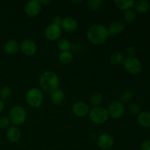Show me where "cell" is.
Masks as SVG:
<instances>
[{
    "instance_id": "cell-1",
    "label": "cell",
    "mask_w": 150,
    "mask_h": 150,
    "mask_svg": "<svg viewBox=\"0 0 150 150\" xmlns=\"http://www.w3.org/2000/svg\"><path fill=\"white\" fill-rule=\"evenodd\" d=\"M86 37L91 43L94 45H102L109 38L108 28L103 24L92 25L88 29Z\"/></svg>"
},
{
    "instance_id": "cell-2",
    "label": "cell",
    "mask_w": 150,
    "mask_h": 150,
    "mask_svg": "<svg viewBox=\"0 0 150 150\" xmlns=\"http://www.w3.org/2000/svg\"><path fill=\"white\" fill-rule=\"evenodd\" d=\"M39 83L43 90L48 92H51L59 89L60 81L58 76L51 70L43 72L39 79Z\"/></svg>"
},
{
    "instance_id": "cell-3",
    "label": "cell",
    "mask_w": 150,
    "mask_h": 150,
    "mask_svg": "<svg viewBox=\"0 0 150 150\" xmlns=\"http://www.w3.org/2000/svg\"><path fill=\"white\" fill-rule=\"evenodd\" d=\"M25 100L29 106L34 108H38L42 105L44 96L40 89L37 87H32L26 92Z\"/></svg>"
},
{
    "instance_id": "cell-4",
    "label": "cell",
    "mask_w": 150,
    "mask_h": 150,
    "mask_svg": "<svg viewBox=\"0 0 150 150\" xmlns=\"http://www.w3.org/2000/svg\"><path fill=\"white\" fill-rule=\"evenodd\" d=\"M10 122L15 126L23 124L26 120V111L24 108L19 105H14L10 110L8 115Z\"/></svg>"
},
{
    "instance_id": "cell-5",
    "label": "cell",
    "mask_w": 150,
    "mask_h": 150,
    "mask_svg": "<svg viewBox=\"0 0 150 150\" xmlns=\"http://www.w3.org/2000/svg\"><path fill=\"white\" fill-rule=\"evenodd\" d=\"M89 117L91 121L96 125H103L108 121L109 118L106 108L101 106L93 107L89 110Z\"/></svg>"
},
{
    "instance_id": "cell-6",
    "label": "cell",
    "mask_w": 150,
    "mask_h": 150,
    "mask_svg": "<svg viewBox=\"0 0 150 150\" xmlns=\"http://www.w3.org/2000/svg\"><path fill=\"white\" fill-rule=\"evenodd\" d=\"M124 68L128 73L132 75L139 74L142 69V64L136 57H128L123 62Z\"/></svg>"
},
{
    "instance_id": "cell-7",
    "label": "cell",
    "mask_w": 150,
    "mask_h": 150,
    "mask_svg": "<svg viewBox=\"0 0 150 150\" xmlns=\"http://www.w3.org/2000/svg\"><path fill=\"white\" fill-rule=\"evenodd\" d=\"M107 111L109 117H111L114 120H118L124 115L125 108L124 104L120 100H114L108 105Z\"/></svg>"
},
{
    "instance_id": "cell-8",
    "label": "cell",
    "mask_w": 150,
    "mask_h": 150,
    "mask_svg": "<svg viewBox=\"0 0 150 150\" xmlns=\"http://www.w3.org/2000/svg\"><path fill=\"white\" fill-rule=\"evenodd\" d=\"M62 33V29L61 26L52 23L46 26L44 32L45 37L49 41L58 40L61 37Z\"/></svg>"
},
{
    "instance_id": "cell-9",
    "label": "cell",
    "mask_w": 150,
    "mask_h": 150,
    "mask_svg": "<svg viewBox=\"0 0 150 150\" xmlns=\"http://www.w3.org/2000/svg\"><path fill=\"white\" fill-rule=\"evenodd\" d=\"M42 10V5L39 0H31L27 1L25 4V13L29 17H35L40 13Z\"/></svg>"
},
{
    "instance_id": "cell-10",
    "label": "cell",
    "mask_w": 150,
    "mask_h": 150,
    "mask_svg": "<svg viewBox=\"0 0 150 150\" xmlns=\"http://www.w3.org/2000/svg\"><path fill=\"white\" fill-rule=\"evenodd\" d=\"M20 49L24 55L31 57L36 54L37 45L35 41L32 39H25L21 42L20 45Z\"/></svg>"
},
{
    "instance_id": "cell-11",
    "label": "cell",
    "mask_w": 150,
    "mask_h": 150,
    "mask_svg": "<svg viewBox=\"0 0 150 150\" xmlns=\"http://www.w3.org/2000/svg\"><path fill=\"white\" fill-rule=\"evenodd\" d=\"M114 139L109 133H104L99 136L97 140V145L101 149H109L114 146Z\"/></svg>"
},
{
    "instance_id": "cell-12",
    "label": "cell",
    "mask_w": 150,
    "mask_h": 150,
    "mask_svg": "<svg viewBox=\"0 0 150 150\" xmlns=\"http://www.w3.org/2000/svg\"><path fill=\"white\" fill-rule=\"evenodd\" d=\"M89 105L84 102H76L72 106V111L78 117H84L89 114Z\"/></svg>"
},
{
    "instance_id": "cell-13",
    "label": "cell",
    "mask_w": 150,
    "mask_h": 150,
    "mask_svg": "<svg viewBox=\"0 0 150 150\" xmlns=\"http://www.w3.org/2000/svg\"><path fill=\"white\" fill-rule=\"evenodd\" d=\"M125 29V23L120 20H115L110 23L108 28V32L109 37H114L120 35Z\"/></svg>"
},
{
    "instance_id": "cell-14",
    "label": "cell",
    "mask_w": 150,
    "mask_h": 150,
    "mask_svg": "<svg viewBox=\"0 0 150 150\" xmlns=\"http://www.w3.org/2000/svg\"><path fill=\"white\" fill-rule=\"evenodd\" d=\"M61 28L66 32H73L77 29L78 21L73 17L67 16L64 18L61 24Z\"/></svg>"
},
{
    "instance_id": "cell-15",
    "label": "cell",
    "mask_w": 150,
    "mask_h": 150,
    "mask_svg": "<svg viewBox=\"0 0 150 150\" xmlns=\"http://www.w3.org/2000/svg\"><path fill=\"white\" fill-rule=\"evenodd\" d=\"M21 136V130L17 126H10L7 129V132H6V137L8 142L10 143H16L18 142Z\"/></svg>"
},
{
    "instance_id": "cell-16",
    "label": "cell",
    "mask_w": 150,
    "mask_h": 150,
    "mask_svg": "<svg viewBox=\"0 0 150 150\" xmlns=\"http://www.w3.org/2000/svg\"><path fill=\"white\" fill-rule=\"evenodd\" d=\"M20 48L18 42L14 39H10L5 42L4 45V50L8 55H15L17 54Z\"/></svg>"
},
{
    "instance_id": "cell-17",
    "label": "cell",
    "mask_w": 150,
    "mask_h": 150,
    "mask_svg": "<svg viewBox=\"0 0 150 150\" xmlns=\"http://www.w3.org/2000/svg\"><path fill=\"white\" fill-rule=\"evenodd\" d=\"M49 98L51 102L55 105H59L64 102V95L62 90L57 89L49 93Z\"/></svg>"
},
{
    "instance_id": "cell-18",
    "label": "cell",
    "mask_w": 150,
    "mask_h": 150,
    "mask_svg": "<svg viewBox=\"0 0 150 150\" xmlns=\"http://www.w3.org/2000/svg\"><path fill=\"white\" fill-rule=\"evenodd\" d=\"M137 122L143 127H150V113L146 111L140 112L138 115Z\"/></svg>"
},
{
    "instance_id": "cell-19",
    "label": "cell",
    "mask_w": 150,
    "mask_h": 150,
    "mask_svg": "<svg viewBox=\"0 0 150 150\" xmlns=\"http://www.w3.org/2000/svg\"><path fill=\"white\" fill-rule=\"evenodd\" d=\"M135 10L139 13H145L149 10V3L146 0H139V1H135L134 3Z\"/></svg>"
},
{
    "instance_id": "cell-20",
    "label": "cell",
    "mask_w": 150,
    "mask_h": 150,
    "mask_svg": "<svg viewBox=\"0 0 150 150\" xmlns=\"http://www.w3.org/2000/svg\"><path fill=\"white\" fill-rule=\"evenodd\" d=\"M125 56L121 51H115L110 56V62L114 65H120L124 62Z\"/></svg>"
},
{
    "instance_id": "cell-21",
    "label": "cell",
    "mask_w": 150,
    "mask_h": 150,
    "mask_svg": "<svg viewBox=\"0 0 150 150\" xmlns=\"http://www.w3.org/2000/svg\"><path fill=\"white\" fill-rule=\"evenodd\" d=\"M115 5L118 8L122 10H127L131 9L134 5L135 1L133 0H115L114 1Z\"/></svg>"
},
{
    "instance_id": "cell-22",
    "label": "cell",
    "mask_w": 150,
    "mask_h": 150,
    "mask_svg": "<svg viewBox=\"0 0 150 150\" xmlns=\"http://www.w3.org/2000/svg\"><path fill=\"white\" fill-rule=\"evenodd\" d=\"M103 96L102 93L99 92H94L89 98L90 104L93 107L100 106L103 103Z\"/></svg>"
},
{
    "instance_id": "cell-23",
    "label": "cell",
    "mask_w": 150,
    "mask_h": 150,
    "mask_svg": "<svg viewBox=\"0 0 150 150\" xmlns=\"http://www.w3.org/2000/svg\"><path fill=\"white\" fill-rule=\"evenodd\" d=\"M73 54L70 51H64L60 52L59 54V60L63 64H69L73 61Z\"/></svg>"
},
{
    "instance_id": "cell-24",
    "label": "cell",
    "mask_w": 150,
    "mask_h": 150,
    "mask_svg": "<svg viewBox=\"0 0 150 150\" xmlns=\"http://www.w3.org/2000/svg\"><path fill=\"white\" fill-rule=\"evenodd\" d=\"M57 45L61 52L70 51V48H71V43L68 40L65 39V38H62V39L58 40Z\"/></svg>"
},
{
    "instance_id": "cell-25",
    "label": "cell",
    "mask_w": 150,
    "mask_h": 150,
    "mask_svg": "<svg viewBox=\"0 0 150 150\" xmlns=\"http://www.w3.org/2000/svg\"><path fill=\"white\" fill-rule=\"evenodd\" d=\"M12 95V89L7 85H4L0 89V98L4 100H7L11 97Z\"/></svg>"
},
{
    "instance_id": "cell-26",
    "label": "cell",
    "mask_w": 150,
    "mask_h": 150,
    "mask_svg": "<svg viewBox=\"0 0 150 150\" xmlns=\"http://www.w3.org/2000/svg\"><path fill=\"white\" fill-rule=\"evenodd\" d=\"M133 98V92H130V91H125L120 96V102L122 103L123 104L125 103H129L130 102H131V100Z\"/></svg>"
},
{
    "instance_id": "cell-27",
    "label": "cell",
    "mask_w": 150,
    "mask_h": 150,
    "mask_svg": "<svg viewBox=\"0 0 150 150\" xmlns=\"http://www.w3.org/2000/svg\"><path fill=\"white\" fill-rule=\"evenodd\" d=\"M102 5L101 0H89L87 1V7L91 10H97Z\"/></svg>"
},
{
    "instance_id": "cell-28",
    "label": "cell",
    "mask_w": 150,
    "mask_h": 150,
    "mask_svg": "<svg viewBox=\"0 0 150 150\" xmlns=\"http://www.w3.org/2000/svg\"><path fill=\"white\" fill-rule=\"evenodd\" d=\"M124 18H125V20L127 22H133V21H135L136 18V12L134 10H127L125 12V14H124Z\"/></svg>"
},
{
    "instance_id": "cell-29",
    "label": "cell",
    "mask_w": 150,
    "mask_h": 150,
    "mask_svg": "<svg viewBox=\"0 0 150 150\" xmlns=\"http://www.w3.org/2000/svg\"><path fill=\"white\" fill-rule=\"evenodd\" d=\"M10 120L8 117L3 116L0 117V128L1 129H7L10 127Z\"/></svg>"
},
{
    "instance_id": "cell-30",
    "label": "cell",
    "mask_w": 150,
    "mask_h": 150,
    "mask_svg": "<svg viewBox=\"0 0 150 150\" xmlns=\"http://www.w3.org/2000/svg\"><path fill=\"white\" fill-rule=\"evenodd\" d=\"M128 110L131 114H139L141 111V108L139 105L136 103H131L128 106Z\"/></svg>"
},
{
    "instance_id": "cell-31",
    "label": "cell",
    "mask_w": 150,
    "mask_h": 150,
    "mask_svg": "<svg viewBox=\"0 0 150 150\" xmlns=\"http://www.w3.org/2000/svg\"><path fill=\"white\" fill-rule=\"evenodd\" d=\"M62 17L60 16H55L54 18H53L52 20V23L56 25H58V26H61L62 22Z\"/></svg>"
},
{
    "instance_id": "cell-32",
    "label": "cell",
    "mask_w": 150,
    "mask_h": 150,
    "mask_svg": "<svg viewBox=\"0 0 150 150\" xmlns=\"http://www.w3.org/2000/svg\"><path fill=\"white\" fill-rule=\"evenodd\" d=\"M140 147L141 150H150V141H144V142L141 144Z\"/></svg>"
},
{
    "instance_id": "cell-33",
    "label": "cell",
    "mask_w": 150,
    "mask_h": 150,
    "mask_svg": "<svg viewBox=\"0 0 150 150\" xmlns=\"http://www.w3.org/2000/svg\"><path fill=\"white\" fill-rule=\"evenodd\" d=\"M127 52L129 54V57H135L136 54V48L133 46H130L127 49Z\"/></svg>"
},
{
    "instance_id": "cell-34",
    "label": "cell",
    "mask_w": 150,
    "mask_h": 150,
    "mask_svg": "<svg viewBox=\"0 0 150 150\" xmlns=\"http://www.w3.org/2000/svg\"><path fill=\"white\" fill-rule=\"evenodd\" d=\"M39 1L41 5H48V4L51 2V1H50V0H39Z\"/></svg>"
},
{
    "instance_id": "cell-35",
    "label": "cell",
    "mask_w": 150,
    "mask_h": 150,
    "mask_svg": "<svg viewBox=\"0 0 150 150\" xmlns=\"http://www.w3.org/2000/svg\"><path fill=\"white\" fill-rule=\"evenodd\" d=\"M4 101H3L0 98V114L2 112L3 110H4Z\"/></svg>"
},
{
    "instance_id": "cell-36",
    "label": "cell",
    "mask_w": 150,
    "mask_h": 150,
    "mask_svg": "<svg viewBox=\"0 0 150 150\" xmlns=\"http://www.w3.org/2000/svg\"><path fill=\"white\" fill-rule=\"evenodd\" d=\"M81 0H79V1H72V2L73 3H80L81 2Z\"/></svg>"
}]
</instances>
